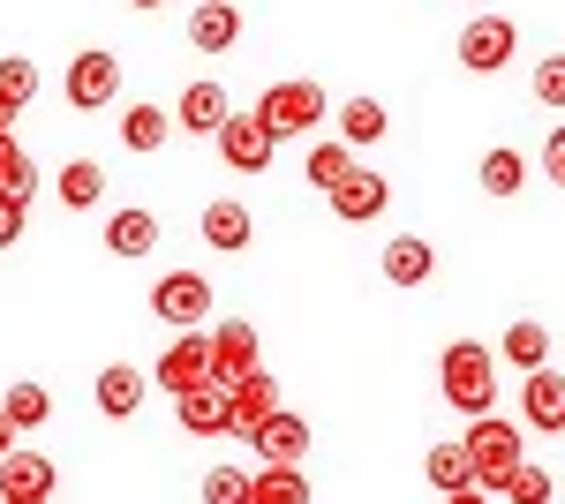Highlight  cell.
Here are the masks:
<instances>
[{
  "label": "cell",
  "instance_id": "1",
  "mask_svg": "<svg viewBox=\"0 0 565 504\" xmlns=\"http://www.w3.org/2000/svg\"><path fill=\"white\" fill-rule=\"evenodd\" d=\"M437 392H445V407L452 415H490L498 407V346H482V339H452L445 354H437Z\"/></svg>",
  "mask_w": 565,
  "mask_h": 504
},
{
  "label": "cell",
  "instance_id": "2",
  "mask_svg": "<svg viewBox=\"0 0 565 504\" xmlns=\"http://www.w3.org/2000/svg\"><path fill=\"white\" fill-rule=\"evenodd\" d=\"M460 452H468V467H476V490H490V497H505L513 467L527 460V452H521V421L476 415V421H468V437H460Z\"/></svg>",
  "mask_w": 565,
  "mask_h": 504
},
{
  "label": "cell",
  "instance_id": "3",
  "mask_svg": "<svg viewBox=\"0 0 565 504\" xmlns=\"http://www.w3.org/2000/svg\"><path fill=\"white\" fill-rule=\"evenodd\" d=\"M324 114H332V98H324V84H309V76H295V84H271L257 98V121L279 136V143H302V136H317L324 128Z\"/></svg>",
  "mask_w": 565,
  "mask_h": 504
},
{
  "label": "cell",
  "instance_id": "4",
  "mask_svg": "<svg viewBox=\"0 0 565 504\" xmlns=\"http://www.w3.org/2000/svg\"><path fill=\"white\" fill-rule=\"evenodd\" d=\"M151 384H159L167 399L218 384V377H212V324H204V332H174V346H167V354L151 362Z\"/></svg>",
  "mask_w": 565,
  "mask_h": 504
},
{
  "label": "cell",
  "instance_id": "5",
  "mask_svg": "<svg viewBox=\"0 0 565 504\" xmlns=\"http://www.w3.org/2000/svg\"><path fill=\"white\" fill-rule=\"evenodd\" d=\"M61 98H68L76 114H106V106L121 98V61H114L106 45H84V53L68 61V76H61Z\"/></svg>",
  "mask_w": 565,
  "mask_h": 504
},
{
  "label": "cell",
  "instance_id": "6",
  "mask_svg": "<svg viewBox=\"0 0 565 504\" xmlns=\"http://www.w3.org/2000/svg\"><path fill=\"white\" fill-rule=\"evenodd\" d=\"M212 279L204 271H167L159 287H151V317L159 324H174V332H204L212 324Z\"/></svg>",
  "mask_w": 565,
  "mask_h": 504
},
{
  "label": "cell",
  "instance_id": "7",
  "mask_svg": "<svg viewBox=\"0 0 565 504\" xmlns=\"http://www.w3.org/2000/svg\"><path fill=\"white\" fill-rule=\"evenodd\" d=\"M212 143H218V159H226L234 173H249V181H257V173H271V159H279V136L257 121V106H249V114H226Z\"/></svg>",
  "mask_w": 565,
  "mask_h": 504
},
{
  "label": "cell",
  "instance_id": "8",
  "mask_svg": "<svg viewBox=\"0 0 565 504\" xmlns=\"http://www.w3.org/2000/svg\"><path fill=\"white\" fill-rule=\"evenodd\" d=\"M324 204H332L340 226H377V218L392 211V181H385V173H370V167H354L340 189H324Z\"/></svg>",
  "mask_w": 565,
  "mask_h": 504
},
{
  "label": "cell",
  "instance_id": "9",
  "mask_svg": "<svg viewBox=\"0 0 565 504\" xmlns=\"http://www.w3.org/2000/svg\"><path fill=\"white\" fill-rule=\"evenodd\" d=\"M513 45H521L513 15H476V23L460 31V68H468V76H498V68L513 61Z\"/></svg>",
  "mask_w": 565,
  "mask_h": 504
},
{
  "label": "cell",
  "instance_id": "10",
  "mask_svg": "<svg viewBox=\"0 0 565 504\" xmlns=\"http://www.w3.org/2000/svg\"><path fill=\"white\" fill-rule=\"evenodd\" d=\"M249 452H257V467H302L309 460V421L287 415V407H271V415L249 429Z\"/></svg>",
  "mask_w": 565,
  "mask_h": 504
},
{
  "label": "cell",
  "instance_id": "11",
  "mask_svg": "<svg viewBox=\"0 0 565 504\" xmlns=\"http://www.w3.org/2000/svg\"><path fill=\"white\" fill-rule=\"evenodd\" d=\"M257 354H264L257 324H242V317H218V324H212V377L218 384H242L249 369H264Z\"/></svg>",
  "mask_w": 565,
  "mask_h": 504
},
{
  "label": "cell",
  "instance_id": "12",
  "mask_svg": "<svg viewBox=\"0 0 565 504\" xmlns=\"http://www.w3.org/2000/svg\"><path fill=\"white\" fill-rule=\"evenodd\" d=\"M196 234H204V249H218V256H242L249 242H257V218L242 211V196H212V204L196 211Z\"/></svg>",
  "mask_w": 565,
  "mask_h": 504
},
{
  "label": "cell",
  "instance_id": "13",
  "mask_svg": "<svg viewBox=\"0 0 565 504\" xmlns=\"http://www.w3.org/2000/svg\"><path fill=\"white\" fill-rule=\"evenodd\" d=\"M98 242H106V256H121V264H136V256H151V249H159V211H143V204L106 211Z\"/></svg>",
  "mask_w": 565,
  "mask_h": 504
},
{
  "label": "cell",
  "instance_id": "14",
  "mask_svg": "<svg viewBox=\"0 0 565 504\" xmlns=\"http://www.w3.org/2000/svg\"><path fill=\"white\" fill-rule=\"evenodd\" d=\"M143 392H151V377H143L136 362H106L98 384H90V407H98L106 421H129L136 407H143Z\"/></svg>",
  "mask_w": 565,
  "mask_h": 504
},
{
  "label": "cell",
  "instance_id": "15",
  "mask_svg": "<svg viewBox=\"0 0 565 504\" xmlns=\"http://www.w3.org/2000/svg\"><path fill=\"white\" fill-rule=\"evenodd\" d=\"M174 415L189 437H234V392L226 384H204V392H181Z\"/></svg>",
  "mask_w": 565,
  "mask_h": 504
},
{
  "label": "cell",
  "instance_id": "16",
  "mask_svg": "<svg viewBox=\"0 0 565 504\" xmlns=\"http://www.w3.org/2000/svg\"><path fill=\"white\" fill-rule=\"evenodd\" d=\"M377 271H385V287H430V279H437V242H423V234H399V242H385Z\"/></svg>",
  "mask_w": 565,
  "mask_h": 504
},
{
  "label": "cell",
  "instance_id": "17",
  "mask_svg": "<svg viewBox=\"0 0 565 504\" xmlns=\"http://www.w3.org/2000/svg\"><path fill=\"white\" fill-rule=\"evenodd\" d=\"M189 45L196 53H234L242 45V8L234 0H196L189 8Z\"/></svg>",
  "mask_w": 565,
  "mask_h": 504
},
{
  "label": "cell",
  "instance_id": "18",
  "mask_svg": "<svg viewBox=\"0 0 565 504\" xmlns=\"http://www.w3.org/2000/svg\"><path fill=\"white\" fill-rule=\"evenodd\" d=\"M234 114V98H226V84H212V76H196V84L181 90V114L174 128L181 136H218V121Z\"/></svg>",
  "mask_w": 565,
  "mask_h": 504
},
{
  "label": "cell",
  "instance_id": "19",
  "mask_svg": "<svg viewBox=\"0 0 565 504\" xmlns=\"http://www.w3.org/2000/svg\"><path fill=\"white\" fill-rule=\"evenodd\" d=\"M226 392H234V437H242V444H249V429H257V421L271 415V407H287V399H279V377H271V369H249L242 384H226Z\"/></svg>",
  "mask_w": 565,
  "mask_h": 504
},
{
  "label": "cell",
  "instance_id": "20",
  "mask_svg": "<svg viewBox=\"0 0 565 504\" xmlns=\"http://www.w3.org/2000/svg\"><path fill=\"white\" fill-rule=\"evenodd\" d=\"M53 482H61V474H53L45 452H23V444H15V452L0 460V497H53Z\"/></svg>",
  "mask_w": 565,
  "mask_h": 504
},
{
  "label": "cell",
  "instance_id": "21",
  "mask_svg": "<svg viewBox=\"0 0 565 504\" xmlns=\"http://www.w3.org/2000/svg\"><path fill=\"white\" fill-rule=\"evenodd\" d=\"M521 421H535V429H558L565 421V377L543 362V369H527L521 384Z\"/></svg>",
  "mask_w": 565,
  "mask_h": 504
},
{
  "label": "cell",
  "instance_id": "22",
  "mask_svg": "<svg viewBox=\"0 0 565 504\" xmlns=\"http://www.w3.org/2000/svg\"><path fill=\"white\" fill-rule=\"evenodd\" d=\"M121 143H129L136 159L167 151V143H174V114H167V106H129V114H121Z\"/></svg>",
  "mask_w": 565,
  "mask_h": 504
},
{
  "label": "cell",
  "instance_id": "23",
  "mask_svg": "<svg viewBox=\"0 0 565 504\" xmlns=\"http://www.w3.org/2000/svg\"><path fill=\"white\" fill-rule=\"evenodd\" d=\"M498 362H513V369H543L551 362V332L535 324V317H521V324H505V339H498Z\"/></svg>",
  "mask_w": 565,
  "mask_h": 504
},
{
  "label": "cell",
  "instance_id": "24",
  "mask_svg": "<svg viewBox=\"0 0 565 504\" xmlns=\"http://www.w3.org/2000/svg\"><path fill=\"white\" fill-rule=\"evenodd\" d=\"M423 482H430L437 497H452V490H476V467H468L460 444H430L423 452Z\"/></svg>",
  "mask_w": 565,
  "mask_h": 504
},
{
  "label": "cell",
  "instance_id": "25",
  "mask_svg": "<svg viewBox=\"0 0 565 504\" xmlns=\"http://www.w3.org/2000/svg\"><path fill=\"white\" fill-rule=\"evenodd\" d=\"M249 504H309L302 467H249Z\"/></svg>",
  "mask_w": 565,
  "mask_h": 504
},
{
  "label": "cell",
  "instance_id": "26",
  "mask_svg": "<svg viewBox=\"0 0 565 504\" xmlns=\"http://www.w3.org/2000/svg\"><path fill=\"white\" fill-rule=\"evenodd\" d=\"M302 173H309V189H340V181L354 173V143H340V136H324V143H309Z\"/></svg>",
  "mask_w": 565,
  "mask_h": 504
},
{
  "label": "cell",
  "instance_id": "27",
  "mask_svg": "<svg viewBox=\"0 0 565 504\" xmlns=\"http://www.w3.org/2000/svg\"><path fill=\"white\" fill-rule=\"evenodd\" d=\"M527 189V159L513 143H498V151H482V196H521Z\"/></svg>",
  "mask_w": 565,
  "mask_h": 504
},
{
  "label": "cell",
  "instance_id": "28",
  "mask_svg": "<svg viewBox=\"0 0 565 504\" xmlns=\"http://www.w3.org/2000/svg\"><path fill=\"white\" fill-rule=\"evenodd\" d=\"M385 106H377V98H348V106H340V143H354V151H362V143H385Z\"/></svg>",
  "mask_w": 565,
  "mask_h": 504
},
{
  "label": "cell",
  "instance_id": "29",
  "mask_svg": "<svg viewBox=\"0 0 565 504\" xmlns=\"http://www.w3.org/2000/svg\"><path fill=\"white\" fill-rule=\"evenodd\" d=\"M98 196H106V167H98V159H68V167H61V204L90 211Z\"/></svg>",
  "mask_w": 565,
  "mask_h": 504
},
{
  "label": "cell",
  "instance_id": "30",
  "mask_svg": "<svg viewBox=\"0 0 565 504\" xmlns=\"http://www.w3.org/2000/svg\"><path fill=\"white\" fill-rule=\"evenodd\" d=\"M0 407H8L15 429H45V421H53V392H45V384H8Z\"/></svg>",
  "mask_w": 565,
  "mask_h": 504
},
{
  "label": "cell",
  "instance_id": "31",
  "mask_svg": "<svg viewBox=\"0 0 565 504\" xmlns=\"http://www.w3.org/2000/svg\"><path fill=\"white\" fill-rule=\"evenodd\" d=\"M31 189H39V167H31V151H23L15 136H0V196H23V204H31Z\"/></svg>",
  "mask_w": 565,
  "mask_h": 504
},
{
  "label": "cell",
  "instance_id": "32",
  "mask_svg": "<svg viewBox=\"0 0 565 504\" xmlns=\"http://www.w3.org/2000/svg\"><path fill=\"white\" fill-rule=\"evenodd\" d=\"M0 98L23 114V106L39 98V61H23V53H0Z\"/></svg>",
  "mask_w": 565,
  "mask_h": 504
},
{
  "label": "cell",
  "instance_id": "33",
  "mask_svg": "<svg viewBox=\"0 0 565 504\" xmlns=\"http://www.w3.org/2000/svg\"><path fill=\"white\" fill-rule=\"evenodd\" d=\"M204 504H249V467H234V460H218L204 467V490H196Z\"/></svg>",
  "mask_w": 565,
  "mask_h": 504
},
{
  "label": "cell",
  "instance_id": "34",
  "mask_svg": "<svg viewBox=\"0 0 565 504\" xmlns=\"http://www.w3.org/2000/svg\"><path fill=\"white\" fill-rule=\"evenodd\" d=\"M505 497H513V504H551V497H558V474H543V467H513V482H505Z\"/></svg>",
  "mask_w": 565,
  "mask_h": 504
},
{
  "label": "cell",
  "instance_id": "35",
  "mask_svg": "<svg viewBox=\"0 0 565 504\" xmlns=\"http://www.w3.org/2000/svg\"><path fill=\"white\" fill-rule=\"evenodd\" d=\"M535 106H565V53L535 61Z\"/></svg>",
  "mask_w": 565,
  "mask_h": 504
},
{
  "label": "cell",
  "instance_id": "36",
  "mask_svg": "<svg viewBox=\"0 0 565 504\" xmlns=\"http://www.w3.org/2000/svg\"><path fill=\"white\" fill-rule=\"evenodd\" d=\"M23 218H31L23 196H0V249H15V242H23Z\"/></svg>",
  "mask_w": 565,
  "mask_h": 504
},
{
  "label": "cell",
  "instance_id": "37",
  "mask_svg": "<svg viewBox=\"0 0 565 504\" xmlns=\"http://www.w3.org/2000/svg\"><path fill=\"white\" fill-rule=\"evenodd\" d=\"M543 181H551V189H565V121L543 136Z\"/></svg>",
  "mask_w": 565,
  "mask_h": 504
},
{
  "label": "cell",
  "instance_id": "38",
  "mask_svg": "<svg viewBox=\"0 0 565 504\" xmlns=\"http://www.w3.org/2000/svg\"><path fill=\"white\" fill-rule=\"evenodd\" d=\"M15 437H23V429H15V421H8V407H0V460L15 452Z\"/></svg>",
  "mask_w": 565,
  "mask_h": 504
},
{
  "label": "cell",
  "instance_id": "39",
  "mask_svg": "<svg viewBox=\"0 0 565 504\" xmlns=\"http://www.w3.org/2000/svg\"><path fill=\"white\" fill-rule=\"evenodd\" d=\"M445 504H490V490H452Z\"/></svg>",
  "mask_w": 565,
  "mask_h": 504
},
{
  "label": "cell",
  "instance_id": "40",
  "mask_svg": "<svg viewBox=\"0 0 565 504\" xmlns=\"http://www.w3.org/2000/svg\"><path fill=\"white\" fill-rule=\"evenodd\" d=\"M0 136H15V106L8 98H0Z\"/></svg>",
  "mask_w": 565,
  "mask_h": 504
},
{
  "label": "cell",
  "instance_id": "41",
  "mask_svg": "<svg viewBox=\"0 0 565 504\" xmlns=\"http://www.w3.org/2000/svg\"><path fill=\"white\" fill-rule=\"evenodd\" d=\"M0 504H45V497H0Z\"/></svg>",
  "mask_w": 565,
  "mask_h": 504
},
{
  "label": "cell",
  "instance_id": "42",
  "mask_svg": "<svg viewBox=\"0 0 565 504\" xmlns=\"http://www.w3.org/2000/svg\"><path fill=\"white\" fill-rule=\"evenodd\" d=\"M129 8H167V0H129Z\"/></svg>",
  "mask_w": 565,
  "mask_h": 504
},
{
  "label": "cell",
  "instance_id": "43",
  "mask_svg": "<svg viewBox=\"0 0 565 504\" xmlns=\"http://www.w3.org/2000/svg\"><path fill=\"white\" fill-rule=\"evenodd\" d=\"M558 437H565V421H558Z\"/></svg>",
  "mask_w": 565,
  "mask_h": 504
}]
</instances>
